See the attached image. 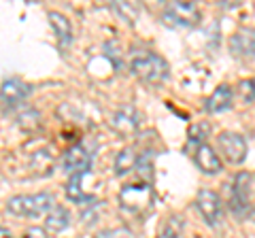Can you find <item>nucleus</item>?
I'll return each instance as SVG.
<instances>
[{
    "label": "nucleus",
    "mask_w": 255,
    "mask_h": 238,
    "mask_svg": "<svg viewBox=\"0 0 255 238\" xmlns=\"http://www.w3.org/2000/svg\"><path fill=\"white\" fill-rule=\"evenodd\" d=\"M49 21H51V26L55 30V34H58V43L62 47L70 45V41H73V28H70V21L58 11L49 13Z\"/></svg>",
    "instance_id": "2eb2a0df"
},
{
    "label": "nucleus",
    "mask_w": 255,
    "mask_h": 238,
    "mask_svg": "<svg viewBox=\"0 0 255 238\" xmlns=\"http://www.w3.org/2000/svg\"><path fill=\"white\" fill-rule=\"evenodd\" d=\"M70 224V215L64 206H53V209L47 213V219H45V232H53V234H60L68 228Z\"/></svg>",
    "instance_id": "ddd939ff"
},
{
    "label": "nucleus",
    "mask_w": 255,
    "mask_h": 238,
    "mask_svg": "<svg viewBox=\"0 0 255 238\" xmlns=\"http://www.w3.org/2000/svg\"><path fill=\"white\" fill-rule=\"evenodd\" d=\"M53 209L51 194H30V196H15L6 202V211L17 217H41Z\"/></svg>",
    "instance_id": "f03ea898"
},
{
    "label": "nucleus",
    "mask_w": 255,
    "mask_h": 238,
    "mask_svg": "<svg viewBox=\"0 0 255 238\" xmlns=\"http://www.w3.org/2000/svg\"><path fill=\"white\" fill-rule=\"evenodd\" d=\"M230 49L238 58L255 60V28H243L230 38Z\"/></svg>",
    "instance_id": "6e6552de"
},
{
    "label": "nucleus",
    "mask_w": 255,
    "mask_h": 238,
    "mask_svg": "<svg viewBox=\"0 0 255 238\" xmlns=\"http://www.w3.org/2000/svg\"><path fill=\"white\" fill-rule=\"evenodd\" d=\"M92 166V155L85 147L75 145L70 147L62 157V168L70 172V174H81V172H90Z\"/></svg>",
    "instance_id": "0eeeda50"
},
{
    "label": "nucleus",
    "mask_w": 255,
    "mask_h": 238,
    "mask_svg": "<svg viewBox=\"0 0 255 238\" xmlns=\"http://www.w3.org/2000/svg\"><path fill=\"white\" fill-rule=\"evenodd\" d=\"M194 160H196V166L200 168L204 174H219L223 164L219 160V155L213 151V147H209L206 142L198 145L196 153H194Z\"/></svg>",
    "instance_id": "1a4fd4ad"
},
{
    "label": "nucleus",
    "mask_w": 255,
    "mask_h": 238,
    "mask_svg": "<svg viewBox=\"0 0 255 238\" xmlns=\"http://www.w3.org/2000/svg\"><path fill=\"white\" fill-rule=\"evenodd\" d=\"M132 66V73L136 75L140 81H145L149 85H159L164 83L170 75V68H168V62L159 55L151 53V51H142L136 53L130 62Z\"/></svg>",
    "instance_id": "f257e3e1"
},
{
    "label": "nucleus",
    "mask_w": 255,
    "mask_h": 238,
    "mask_svg": "<svg viewBox=\"0 0 255 238\" xmlns=\"http://www.w3.org/2000/svg\"><path fill=\"white\" fill-rule=\"evenodd\" d=\"M196 204H198V211L202 213V217L206 219V224L211 228H217L223 219V206L219 196L213 192V189H200L196 196Z\"/></svg>",
    "instance_id": "423d86ee"
},
{
    "label": "nucleus",
    "mask_w": 255,
    "mask_h": 238,
    "mask_svg": "<svg viewBox=\"0 0 255 238\" xmlns=\"http://www.w3.org/2000/svg\"><path fill=\"white\" fill-rule=\"evenodd\" d=\"M157 238H179V236H177V232H174V230H172V228L168 226V228H166V230H164V232H162V234H159Z\"/></svg>",
    "instance_id": "4be33fe9"
},
{
    "label": "nucleus",
    "mask_w": 255,
    "mask_h": 238,
    "mask_svg": "<svg viewBox=\"0 0 255 238\" xmlns=\"http://www.w3.org/2000/svg\"><path fill=\"white\" fill-rule=\"evenodd\" d=\"M113 125H115V130H117V132H122V134H132L134 130L138 128L136 111H134L132 107H126V109H122V111H119V113L115 115V119H113Z\"/></svg>",
    "instance_id": "dca6fc26"
},
{
    "label": "nucleus",
    "mask_w": 255,
    "mask_h": 238,
    "mask_svg": "<svg viewBox=\"0 0 255 238\" xmlns=\"http://www.w3.org/2000/svg\"><path fill=\"white\" fill-rule=\"evenodd\" d=\"M159 19L170 28H191L200 21V11L194 2H168Z\"/></svg>",
    "instance_id": "20e7f679"
},
{
    "label": "nucleus",
    "mask_w": 255,
    "mask_h": 238,
    "mask_svg": "<svg viewBox=\"0 0 255 238\" xmlns=\"http://www.w3.org/2000/svg\"><path fill=\"white\" fill-rule=\"evenodd\" d=\"M251 217H253V219H255V211H253V213H251Z\"/></svg>",
    "instance_id": "b1692460"
},
{
    "label": "nucleus",
    "mask_w": 255,
    "mask_h": 238,
    "mask_svg": "<svg viewBox=\"0 0 255 238\" xmlns=\"http://www.w3.org/2000/svg\"><path fill=\"white\" fill-rule=\"evenodd\" d=\"M17 123H19L21 130H26V132H36V130H41L43 119H41V115H38V111L26 109V111H21V113L17 115Z\"/></svg>",
    "instance_id": "6ab92c4d"
},
{
    "label": "nucleus",
    "mask_w": 255,
    "mask_h": 238,
    "mask_svg": "<svg viewBox=\"0 0 255 238\" xmlns=\"http://www.w3.org/2000/svg\"><path fill=\"white\" fill-rule=\"evenodd\" d=\"M87 177V172H81V174H73L68 181V185H66V196L70 198L73 202H87V200H94V196L92 194H85L83 192V179Z\"/></svg>",
    "instance_id": "f3484780"
},
{
    "label": "nucleus",
    "mask_w": 255,
    "mask_h": 238,
    "mask_svg": "<svg viewBox=\"0 0 255 238\" xmlns=\"http://www.w3.org/2000/svg\"><path fill=\"white\" fill-rule=\"evenodd\" d=\"M238 94H241L243 100L253 102L255 100V77L249 79V81H243L241 85H238Z\"/></svg>",
    "instance_id": "aec40b11"
},
{
    "label": "nucleus",
    "mask_w": 255,
    "mask_h": 238,
    "mask_svg": "<svg viewBox=\"0 0 255 238\" xmlns=\"http://www.w3.org/2000/svg\"><path fill=\"white\" fill-rule=\"evenodd\" d=\"M249 183H251V177L247 172L236 174L234 185H232V209L236 213H241L243 209L249 206Z\"/></svg>",
    "instance_id": "f8f14e48"
},
{
    "label": "nucleus",
    "mask_w": 255,
    "mask_h": 238,
    "mask_svg": "<svg viewBox=\"0 0 255 238\" xmlns=\"http://www.w3.org/2000/svg\"><path fill=\"white\" fill-rule=\"evenodd\" d=\"M119 202H122L124 213L132 217H140L151 209L153 204V192H151L149 183H132L126 185L119 194Z\"/></svg>",
    "instance_id": "7ed1b4c3"
},
{
    "label": "nucleus",
    "mask_w": 255,
    "mask_h": 238,
    "mask_svg": "<svg viewBox=\"0 0 255 238\" xmlns=\"http://www.w3.org/2000/svg\"><path fill=\"white\" fill-rule=\"evenodd\" d=\"M0 238H11V234H9V232H6V230H4V228H0Z\"/></svg>",
    "instance_id": "5701e85b"
},
{
    "label": "nucleus",
    "mask_w": 255,
    "mask_h": 238,
    "mask_svg": "<svg viewBox=\"0 0 255 238\" xmlns=\"http://www.w3.org/2000/svg\"><path fill=\"white\" fill-rule=\"evenodd\" d=\"M217 145L221 149L223 157L230 162V164H243L245 157H247V140L236 132H221L219 138H217Z\"/></svg>",
    "instance_id": "39448f33"
},
{
    "label": "nucleus",
    "mask_w": 255,
    "mask_h": 238,
    "mask_svg": "<svg viewBox=\"0 0 255 238\" xmlns=\"http://www.w3.org/2000/svg\"><path fill=\"white\" fill-rule=\"evenodd\" d=\"M30 166L32 170H34L36 174H51L53 166H55V157L51 153V149H38V151H34L30 155Z\"/></svg>",
    "instance_id": "4468645a"
},
{
    "label": "nucleus",
    "mask_w": 255,
    "mask_h": 238,
    "mask_svg": "<svg viewBox=\"0 0 255 238\" xmlns=\"http://www.w3.org/2000/svg\"><path fill=\"white\" fill-rule=\"evenodd\" d=\"M21 238H47V232L43 228H30Z\"/></svg>",
    "instance_id": "412c9836"
},
{
    "label": "nucleus",
    "mask_w": 255,
    "mask_h": 238,
    "mask_svg": "<svg viewBox=\"0 0 255 238\" xmlns=\"http://www.w3.org/2000/svg\"><path fill=\"white\" fill-rule=\"evenodd\" d=\"M136 153H134L132 147H126L119 151V155L115 157V174L117 177H124V174L132 172V168L136 166Z\"/></svg>",
    "instance_id": "a211bd4d"
},
{
    "label": "nucleus",
    "mask_w": 255,
    "mask_h": 238,
    "mask_svg": "<svg viewBox=\"0 0 255 238\" xmlns=\"http://www.w3.org/2000/svg\"><path fill=\"white\" fill-rule=\"evenodd\" d=\"M30 94V87L19 81V79H6L0 87V100L6 102V105H19L28 98Z\"/></svg>",
    "instance_id": "9d476101"
},
{
    "label": "nucleus",
    "mask_w": 255,
    "mask_h": 238,
    "mask_svg": "<svg viewBox=\"0 0 255 238\" xmlns=\"http://www.w3.org/2000/svg\"><path fill=\"white\" fill-rule=\"evenodd\" d=\"M232 100H234V92L230 85H219L209 98L204 102V111L206 113H221L232 107Z\"/></svg>",
    "instance_id": "9b49d317"
}]
</instances>
